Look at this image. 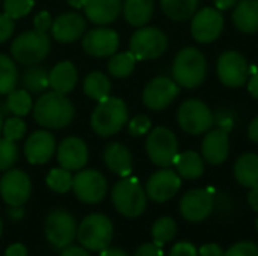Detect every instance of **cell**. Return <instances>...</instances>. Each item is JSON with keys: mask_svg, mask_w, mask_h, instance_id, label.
<instances>
[{"mask_svg": "<svg viewBox=\"0 0 258 256\" xmlns=\"http://www.w3.org/2000/svg\"><path fill=\"white\" fill-rule=\"evenodd\" d=\"M35 121L45 128L59 130L67 127L74 118V106L71 101L56 91L41 95L33 104Z\"/></svg>", "mask_w": 258, "mask_h": 256, "instance_id": "6da1fadb", "label": "cell"}, {"mask_svg": "<svg viewBox=\"0 0 258 256\" xmlns=\"http://www.w3.org/2000/svg\"><path fill=\"white\" fill-rule=\"evenodd\" d=\"M128 122L127 104L116 97H107L95 106L91 115V127L95 134L101 137H109L121 131V128Z\"/></svg>", "mask_w": 258, "mask_h": 256, "instance_id": "7a4b0ae2", "label": "cell"}, {"mask_svg": "<svg viewBox=\"0 0 258 256\" xmlns=\"http://www.w3.org/2000/svg\"><path fill=\"white\" fill-rule=\"evenodd\" d=\"M207 74V62L204 54L194 48L187 47L183 48L174 60L172 65V75L178 86L192 89L200 86Z\"/></svg>", "mask_w": 258, "mask_h": 256, "instance_id": "3957f363", "label": "cell"}, {"mask_svg": "<svg viewBox=\"0 0 258 256\" xmlns=\"http://www.w3.org/2000/svg\"><path fill=\"white\" fill-rule=\"evenodd\" d=\"M112 202L124 217H139L147 208V193L136 178H122L112 189Z\"/></svg>", "mask_w": 258, "mask_h": 256, "instance_id": "277c9868", "label": "cell"}, {"mask_svg": "<svg viewBox=\"0 0 258 256\" xmlns=\"http://www.w3.org/2000/svg\"><path fill=\"white\" fill-rule=\"evenodd\" d=\"M12 57L21 65H36L50 53V38L39 30H27L18 35L11 44Z\"/></svg>", "mask_w": 258, "mask_h": 256, "instance_id": "5b68a950", "label": "cell"}, {"mask_svg": "<svg viewBox=\"0 0 258 256\" xmlns=\"http://www.w3.org/2000/svg\"><path fill=\"white\" fill-rule=\"evenodd\" d=\"M113 235V226L107 216L91 214L82 220L77 228V238L88 250L101 252L109 247Z\"/></svg>", "mask_w": 258, "mask_h": 256, "instance_id": "8992f818", "label": "cell"}, {"mask_svg": "<svg viewBox=\"0 0 258 256\" xmlns=\"http://www.w3.org/2000/svg\"><path fill=\"white\" fill-rule=\"evenodd\" d=\"M145 146H147L150 160L160 167L172 166L178 155L177 137L166 127H157L151 130L148 133Z\"/></svg>", "mask_w": 258, "mask_h": 256, "instance_id": "52a82bcc", "label": "cell"}, {"mask_svg": "<svg viewBox=\"0 0 258 256\" xmlns=\"http://www.w3.org/2000/svg\"><path fill=\"white\" fill-rule=\"evenodd\" d=\"M168 48L166 35L157 27H141L130 39V53L136 60H150L160 57Z\"/></svg>", "mask_w": 258, "mask_h": 256, "instance_id": "ba28073f", "label": "cell"}, {"mask_svg": "<svg viewBox=\"0 0 258 256\" xmlns=\"http://www.w3.org/2000/svg\"><path fill=\"white\" fill-rule=\"evenodd\" d=\"M177 119L180 127L189 134H203L212 128L213 115L209 106L200 100H187L184 101L177 113Z\"/></svg>", "mask_w": 258, "mask_h": 256, "instance_id": "9c48e42d", "label": "cell"}, {"mask_svg": "<svg viewBox=\"0 0 258 256\" xmlns=\"http://www.w3.org/2000/svg\"><path fill=\"white\" fill-rule=\"evenodd\" d=\"M77 235V226L74 217L65 210H54L45 220V237L48 243L56 249H65L71 246Z\"/></svg>", "mask_w": 258, "mask_h": 256, "instance_id": "30bf717a", "label": "cell"}, {"mask_svg": "<svg viewBox=\"0 0 258 256\" xmlns=\"http://www.w3.org/2000/svg\"><path fill=\"white\" fill-rule=\"evenodd\" d=\"M73 190L79 201L85 204H98L107 193V181L98 170H80L73 177Z\"/></svg>", "mask_w": 258, "mask_h": 256, "instance_id": "8fae6325", "label": "cell"}, {"mask_svg": "<svg viewBox=\"0 0 258 256\" xmlns=\"http://www.w3.org/2000/svg\"><path fill=\"white\" fill-rule=\"evenodd\" d=\"M32 184L27 177L20 169L8 170L0 180V195L9 207H21L30 196Z\"/></svg>", "mask_w": 258, "mask_h": 256, "instance_id": "7c38bea8", "label": "cell"}, {"mask_svg": "<svg viewBox=\"0 0 258 256\" xmlns=\"http://www.w3.org/2000/svg\"><path fill=\"white\" fill-rule=\"evenodd\" d=\"M249 66L246 59L237 51H227L218 60V75L228 88H240L246 83Z\"/></svg>", "mask_w": 258, "mask_h": 256, "instance_id": "4fadbf2b", "label": "cell"}, {"mask_svg": "<svg viewBox=\"0 0 258 256\" xmlns=\"http://www.w3.org/2000/svg\"><path fill=\"white\" fill-rule=\"evenodd\" d=\"M178 95V84L169 77H156L144 89L142 100L150 110H163Z\"/></svg>", "mask_w": 258, "mask_h": 256, "instance_id": "5bb4252c", "label": "cell"}, {"mask_svg": "<svg viewBox=\"0 0 258 256\" xmlns=\"http://www.w3.org/2000/svg\"><path fill=\"white\" fill-rule=\"evenodd\" d=\"M119 45V36L113 29L97 27L85 33L82 38V47L85 53L94 57H109L116 53Z\"/></svg>", "mask_w": 258, "mask_h": 256, "instance_id": "9a60e30c", "label": "cell"}, {"mask_svg": "<svg viewBox=\"0 0 258 256\" xmlns=\"http://www.w3.org/2000/svg\"><path fill=\"white\" fill-rule=\"evenodd\" d=\"M224 29V17L219 9L204 8L194 14L192 35L198 42L207 44L219 38Z\"/></svg>", "mask_w": 258, "mask_h": 256, "instance_id": "2e32d148", "label": "cell"}, {"mask_svg": "<svg viewBox=\"0 0 258 256\" xmlns=\"http://www.w3.org/2000/svg\"><path fill=\"white\" fill-rule=\"evenodd\" d=\"M180 187H181L180 175L165 167L150 177L145 187V193L154 202H166L177 195Z\"/></svg>", "mask_w": 258, "mask_h": 256, "instance_id": "e0dca14e", "label": "cell"}, {"mask_svg": "<svg viewBox=\"0 0 258 256\" xmlns=\"http://www.w3.org/2000/svg\"><path fill=\"white\" fill-rule=\"evenodd\" d=\"M213 210V196L209 190L195 189L187 192L180 202L181 216L192 223L206 220Z\"/></svg>", "mask_w": 258, "mask_h": 256, "instance_id": "ac0fdd59", "label": "cell"}, {"mask_svg": "<svg viewBox=\"0 0 258 256\" xmlns=\"http://www.w3.org/2000/svg\"><path fill=\"white\" fill-rule=\"evenodd\" d=\"M57 161L67 170H80L88 163V146L76 136L65 137L57 146Z\"/></svg>", "mask_w": 258, "mask_h": 256, "instance_id": "d6986e66", "label": "cell"}, {"mask_svg": "<svg viewBox=\"0 0 258 256\" xmlns=\"http://www.w3.org/2000/svg\"><path fill=\"white\" fill-rule=\"evenodd\" d=\"M56 151V140L51 133L39 130L32 133L24 145V155L30 164L47 163Z\"/></svg>", "mask_w": 258, "mask_h": 256, "instance_id": "ffe728a7", "label": "cell"}, {"mask_svg": "<svg viewBox=\"0 0 258 256\" xmlns=\"http://www.w3.org/2000/svg\"><path fill=\"white\" fill-rule=\"evenodd\" d=\"M86 29L85 18L77 12H67L59 15L51 24V35L57 42L70 44L83 36Z\"/></svg>", "mask_w": 258, "mask_h": 256, "instance_id": "44dd1931", "label": "cell"}, {"mask_svg": "<svg viewBox=\"0 0 258 256\" xmlns=\"http://www.w3.org/2000/svg\"><path fill=\"white\" fill-rule=\"evenodd\" d=\"M203 157L210 164H221L227 160L230 152V139L225 130H212L203 140Z\"/></svg>", "mask_w": 258, "mask_h": 256, "instance_id": "7402d4cb", "label": "cell"}, {"mask_svg": "<svg viewBox=\"0 0 258 256\" xmlns=\"http://www.w3.org/2000/svg\"><path fill=\"white\" fill-rule=\"evenodd\" d=\"M83 9L89 21L98 26H104V24L113 23L119 17L122 11V2L121 0H86Z\"/></svg>", "mask_w": 258, "mask_h": 256, "instance_id": "603a6c76", "label": "cell"}, {"mask_svg": "<svg viewBox=\"0 0 258 256\" xmlns=\"http://www.w3.org/2000/svg\"><path fill=\"white\" fill-rule=\"evenodd\" d=\"M103 158L106 166L116 175L125 178L132 174L133 170V157L132 152L128 151L127 146L122 143L113 142L106 146L103 152Z\"/></svg>", "mask_w": 258, "mask_h": 256, "instance_id": "cb8c5ba5", "label": "cell"}, {"mask_svg": "<svg viewBox=\"0 0 258 256\" xmlns=\"http://www.w3.org/2000/svg\"><path fill=\"white\" fill-rule=\"evenodd\" d=\"M77 80H79L77 69L73 65V62H70V60H63V62L56 63L51 68V71L48 72L50 88L59 94H63V95L70 94L76 88Z\"/></svg>", "mask_w": 258, "mask_h": 256, "instance_id": "d4e9b609", "label": "cell"}, {"mask_svg": "<svg viewBox=\"0 0 258 256\" xmlns=\"http://www.w3.org/2000/svg\"><path fill=\"white\" fill-rule=\"evenodd\" d=\"M154 12V0H125L122 3V14L128 24L141 27L145 26Z\"/></svg>", "mask_w": 258, "mask_h": 256, "instance_id": "484cf974", "label": "cell"}, {"mask_svg": "<svg viewBox=\"0 0 258 256\" xmlns=\"http://www.w3.org/2000/svg\"><path fill=\"white\" fill-rule=\"evenodd\" d=\"M233 20L245 33L258 32V0H242L237 3Z\"/></svg>", "mask_w": 258, "mask_h": 256, "instance_id": "4316f807", "label": "cell"}, {"mask_svg": "<svg viewBox=\"0 0 258 256\" xmlns=\"http://www.w3.org/2000/svg\"><path fill=\"white\" fill-rule=\"evenodd\" d=\"M234 177L245 187L258 186V155L257 154H243L237 158L234 164Z\"/></svg>", "mask_w": 258, "mask_h": 256, "instance_id": "83f0119b", "label": "cell"}, {"mask_svg": "<svg viewBox=\"0 0 258 256\" xmlns=\"http://www.w3.org/2000/svg\"><path fill=\"white\" fill-rule=\"evenodd\" d=\"M174 164L177 174L186 180H197L204 172V161L195 151H186L183 154H178Z\"/></svg>", "mask_w": 258, "mask_h": 256, "instance_id": "f1b7e54d", "label": "cell"}, {"mask_svg": "<svg viewBox=\"0 0 258 256\" xmlns=\"http://www.w3.org/2000/svg\"><path fill=\"white\" fill-rule=\"evenodd\" d=\"M83 92L94 101H101L110 95V80L100 71L89 72L83 80Z\"/></svg>", "mask_w": 258, "mask_h": 256, "instance_id": "f546056e", "label": "cell"}, {"mask_svg": "<svg viewBox=\"0 0 258 256\" xmlns=\"http://www.w3.org/2000/svg\"><path fill=\"white\" fill-rule=\"evenodd\" d=\"M160 5L169 18L175 21H184L194 17L197 12L198 0H160Z\"/></svg>", "mask_w": 258, "mask_h": 256, "instance_id": "4dcf8cb0", "label": "cell"}, {"mask_svg": "<svg viewBox=\"0 0 258 256\" xmlns=\"http://www.w3.org/2000/svg\"><path fill=\"white\" fill-rule=\"evenodd\" d=\"M21 83H23V86H24V89L27 92L39 94V92L45 91L50 86L48 72L42 66L30 65V68L24 71V74L21 77Z\"/></svg>", "mask_w": 258, "mask_h": 256, "instance_id": "1f68e13d", "label": "cell"}, {"mask_svg": "<svg viewBox=\"0 0 258 256\" xmlns=\"http://www.w3.org/2000/svg\"><path fill=\"white\" fill-rule=\"evenodd\" d=\"M135 66H136V57L130 51L112 54V57H110V60L107 63L109 74L116 77V78L128 77L133 72Z\"/></svg>", "mask_w": 258, "mask_h": 256, "instance_id": "d6a6232c", "label": "cell"}, {"mask_svg": "<svg viewBox=\"0 0 258 256\" xmlns=\"http://www.w3.org/2000/svg\"><path fill=\"white\" fill-rule=\"evenodd\" d=\"M18 81V71L12 59L6 54H0V95L11 94Z\"/></svg>", "mask_w": 258, "mask_h": 256, "instance_id": "836d02e7", "label": "cell"}, {"mask_svg": "<svg viewBox=\"0 0 258 256\" xmlns=\"http://www.w3.org/2000/svg\"><path fill=\"white\" fill-rule=\"evenodd\" d=\"M6 109L15 116H26L33 109L30 94L26 89H14L11 94H8Z\"/></svg>", "mask_w": 258, "mask_h": 256, "instance_id": "e575fe53", "label": "cell"}, {"mask_svg": "<svg viewBox=\"0 0 258 256\" xmlns=\"http://www.w3.org/2000/svg\"><path fill=\"white\" fill-rule=\"evenodd\" d=\"M177 234V225L171 217H160L159 220H156V223L153 225L151 229V235L153 240L157 246L163 247V244L169 243Z\"/></svg>", "mask_w": 258, "mask_h": 256, "instance_id": "d590c367", "label": "cell"}, {"mask_svg": "<svg viewBox=\"0 0 258 256\" xmlns=\"http://www.w3.org/2000/svg\"><path fill=\"white\" fill-rule=\"evenodd\" d=\"M47 186L56 193H67L73 189V175L71 170L63 167L51 169L47 175Z\"/></svg>", "mask_w": 258, "mask_h": 256, "instance_id": "8d00e7d4", "label": "cell"}, {"mask_svg": "<svg viewBox=\"0 0 258 256\" xmlns=\"http://www.w3.org/2000/svg\"><path fill=\"white\" fill-rule=\"evenodd\" d=\"M18 158V148L15 142L6 137L0 139V170H8L14 166Z\"/></svg>", "mask_w": 258, "mask_h": 256, "instance_id": "74e56055", "label": "cell"}, {"mask_svg": "<svg viewBox=\"0 0 258 256\" xmlns=\"http://www.w3.org/2000/svg\"><path fill=\"white\" fill-rule=\"evenodd\" d=\"M33 0H5L3 12L12 20L26 17L33 9Z\"/></svg>", "mask_w": 258, "mask_h": 256, "instance_id": "f35d334b", "label": "cell"}, {"mask_svg": "<svg viewBox=\"0 0 258 256\" xmlns=\"http://www.w3.org/2000/svg\"><path fill=\"white\" fill-rule=\"evenodd\" d=\"M2 133H3V137H6L8 140L17 142V140H20L24 136V133H26V124H24V121L20 116L8 118L3 122Z\"/></svg>", "mask_w": 258, "mask_h": 256, "instance_id": "ab89813d", "label": "cell"}, {"mask_svg": "<svg viewBox=\"0 0 258 256\" xmlns=\"http://www.w3.org/2000/svg\"><path fill=\"white\" fill-rule=\"evenodd\" d=\"M151 130V121L145 115H138L128 122V133L135 137L145 136Z\"/></svg>", "mask_w": 258, "mask_h": 256, "instance_id": "60d3db41", "label": "cell"}, {"mask_svg": "<svg viewBox=\"0 0 258 256\" xmlns=\"http://www.w3.org/2000/svg\"><path fill=\"white\" fill-rule=\"evenodd\" d=\"M224 256H258V244L254 241H240L233 244Z\"/></svg>", "mask_w": 258, "mask_h": 256, "instance_id": "b9f144b4", "label": "cell"}, {"mask_svg": "<svg viewBox=\"0 0 258 256\" xmlns=\"http://www.w3.org/2000/svg\"><path fill=\"white\" fill-rule=\"evenodd\" d=\"M14 29H15L14 20L11 17H8L5 12L0 14V42L8 41L12 36Z\"/></svg>", "mask_w": 258, "mask_h": 256, "instance_id": "7bdbcfd3", "label": "cell"}, {"mask_svg": "<svg viewBox=\"0 0 258 256\" xmlns=\"http://www.w3.org/2000/svg\"><path fill=\"white\" fill-rule=\"evenodd\" d=\"M51 15L48 11H41L36 14V17L33 18V26H35V30H39V32H44L47 33V30L51 29Z\"/></svg>", "mask_w": 258, "mask_h": 256, "instance_id": "ee69618b", "label": "cell"}, {"mask_svg": "<svg viewBox=\"0 0 258 256\" xmlns=\"http://www.w3.org/2000/svg\"><path fill=\"white\" fill-rule=\"evenodd\" d=\"M169 256H198V249L192 243L180 241L171 249Z\"/></svg>", "mask_w": 258, "mask_h": 256, "instance_id": "f6af8a7d", "label": "cell"}, {"mask_svg": "<svg viewBox=\"0 0 258 256\" xmlns=\"http://www.w3.org/2000/svg\"><path fill=\"white\" fill-rule=\"evenodd\" d=\"M135 256H163V250L156 243H145L136 250Z\"/></svg>", "mask_w": 258, "mask_h": 256, "instance_id": "bcb514c9", "label": "cell"}, {"mask_svg": "<svg viewBox=\"0 0 258 256\" xmlns=\"http://www.w3.org/2000/svg\"><path fill=\"white\" fill-rule=\"evenodd\" d=\"M200 256H224V250L219 244H215V243H209V244H204L201 246L200 249Z\"/></svg>", "mask_w": 258, "mask_h": 256, "instance_id": "7dc6e473", "label": "cell"}, {"mask_svg": "<svg viewBox=\"0 0 258 256\" xmlns=\"http://www.w3.org/2000/svg\"><path fill=\"white\" fill-rule=\"evenodd\" d=\"M5 256H27V249H26V246H23L20 243H15V244L9 246L6 249Z\"/></svg>", "mask_w": 258, "mask_h": 256, "instance_id": "c3c4849f", "label": "cell"}, {"mask_svg": "<svg viewBox=\"0 0 258 256\" xmlns=\"http://www.w3.org/2000/svg\"><path fill=\"white\" fill-rule=\"evenodd\" d=\"M60 256H89V253L83 249V247H77V246H68L62 250Z\"/></svg>", "mask_w": 258, "mask_h": 256, "instance_id": "681fc988", "label": "cell"}, {"mask_svg": "<svg viewBox=\"0 0 258 256\" xmlns=\"http://www.w3.org/2000/svg\"><path fill=\"white\" fill-rule=\"evenodd\" d=\"M248 91H249V94H251L254 98H257L258 100V72H254V74L251 75V78H249V81H248Z\"/></svg>", "mask_w": 258, "mask_h": 256, "instance_id": "f907efd6", "label": "cell"}, {"mask_svg": "<svg viewBox=\"0 0 258 256\" xmlns=\"http://www.w3.org/2000/svg\"><path fill=\"white\" fill-rule=\"evenodd\" d=\"M248 204H249V207L254 211L258 213V186L257 187H252L251 192L248 193Z\"/></svg>", "mask_w": 258, "mask_h": 256, "instance_id": "816d5d0a", "label": "cell"}, {"mask_svg": "<svg viewBox=\"0 0 258 256\" xmlns=\"http://www.w3.org/2000/svg\"><path fill=\"white\" fill-rule=\"evenodd\" d=\"M248 136L252 142L258 143V116L249 124V128H248Z\"/></svg>", "mask_w": 258, "mask_h": 256, "instance_id": "f5cc1de1", "label": "cell"}, {"mask_svg": "<svg viewBox=\"0 0 258 256\" xmlns=\"http://www.w3.org/2000/svg\"><path fill=\"white\" fill-rule=\"evenodd\" d=\"M236 2H237V0H215V5H216V8H218L219 11H227V9H230L231 6H234Z\"/></svg>", "mask_w": 258, "mask_h": 256, "instance_id": "db71d44e", "label": "cell"}, {"mask_svg": "<svg viewBox=\"0 0 258 256\" xmlns=\"http://www.w3.org/2000/svg\"><path fill=\"white\" fill-rule=\"evenodd\" d=\"M101 256H128L124 250H121V249H104V250H101Z\"/></svg>", "mask_w": 258, "mask_h": 256, "instance_id": "11a10c76", "label": "cell"}, {"mask_svg": "<svg viewBox=\"0 0 258 256\" xmlns=\"http://www.w3.org/2000/svg\"><path fill=\"white\" fill-rule=\"evenodd\" d=\"M9 214H11V217H14V219H21V217H23V210H21V207H11Z\"/></svg>", "mask_w": 258, "mask_h": 256, "instance_id": "9f6ffc18", "label": "cell"}, {"mask_svg": "<svg viewBox=\"0 0 258 256\" xmlns=\"http://www.w3.org/2000/svg\"><path fill=\"white\" fill-rule=\"evenodd\" d=\"M73 8H77V9H80V8H83L85 6V2L86 0H67Z\"/></svg>", "mask_w": 258, "mask_h": 256, "instance_id": "6f0895ef", "label": "cell"}, {"mask_svg": "<svg viewBox=\"0 0 258 256\" xmlns=\"http://www.w3.org/2000/svg\"><path fill=\"white\" fill-rule=\"evenodd\" d=\"M2 127H3V116H2V113H0V131H2Z\"/></svg>", "mask_w": 258, "mask_h": 256, "instance_id": "680465c9", "label": "cell"}, {"mask_svg": "<svg viewBox=\"0 0 258 256\" xmlns=\"http://www.w3.org/2000/svg\"><path fill=\"white\" fill-rule=\"evenodd\" d=\"M2 231H3V225H2V220H0V235H2Z\"/></svg>", "mask_w": 258, "mask_h": 256, "instance_id": "91938a15", "label": "cell"}, {"mask_svg": "<svg viewBox=\"0 0 258 256\" xmlns=\"http://www.w3.org/2000/svg\"><path fill=\"white\" fill-rule=\"evenodd\" d=\"M255 228H257V231H258V217H257V220H255Z\"/></svg>", "mask_w": 258, "mask_h": 256, "instance_id": "94428289", "label": "cell"}]
</instances>
